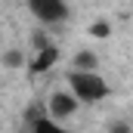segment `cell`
Wrapping results in <instances>:
<instances>
[{
  "mask_svg": "<svg viewBox=\"0 0 133 133\" xmlns=\"http://www.w3.org/2000/svg\"><path fill=\"white\" fill-rule=\"evenodd\" d=\"M68 87H71L74 102H99L108 93V84L96 71H71L68 74Z\"/></svg>",
  "mask_w": 133,
  "mask_h": 133,
  "instance_id": "obj_1",
  "label": "cell"
},
{
  "mask_svg": "<svg viewBox=\"0 0 133 133\" xmlns=\"http://www.w3.org/2000/svg\"><path fill=\"white\" fill-rule=\"evenodd\" d=\"M28 9H31L43 25H56V22H65L68 19V6L62 0H31Z\"/></svg>",
  "mask_w": 133,
  "mask_h": 133,
  "instance_id": "obj_2",
  "label": "cell"
},
{
  "mask_svg": "<svg viewBox=\"0 0 133 133\" xmlns=\"http://www.w3.org/2000/svg\"><path fill=\"white\" fill-rule=\"evenodd\" d=\"M77 108V102L71 93H53L50 102H46V111H50V121H62V118H71Z\"/></svg>",
  "mask_w": 133,
  "mask_h": 133,
  "instance_id": "obj_3",
  "label": "cell"
},
{
  "mask_svg": "<svg viewBox=\"0 0 133 133\" xmlns=\"http://www.w3.org/2000/svg\"><path fill=\"white\" fill-rule=\"evenodd\" d=\"M56 59H59V50H56L53 43H46V46L34 50V59H31V71H34V74H43V71H50V68L56 65Z\"/></svg>",
  "mask_w": 133,
  "mask_h": 133,
  "instance_id": "obj_4",
  "label": "cell"
},
{
  "mask_svg": "<svg viewBox=\"0 0 133 133\" xmlns=\"http://www.w3.org/2000/svg\"><path fill=\"white\" fill-rule=\"evenodd\" d=\"M31 133H68L62 124H56V121H50V118H34L31 124Z\"/></svg>",
  "mask_w": 133,
  "mask_h": 133,
  "instance_id": "obj_5",
  "label": "cell"
},
{
  "mask_svg": "<svg viewBox=\"0 0 133 133\" xmlns=\"http://www.w3.org/2000/svg\"><path fill=\"white\" fill-rule=\"evenodd\" d=\"M74 71H96V56H93L90 50L77 53V56H74Z\"/></svg>",
  "mask_w": 133,
  "mask_h": 133,
  "instance_id": "obj_6",
  "label": "cell"
},
{
  "mask_svg": "<svg viewBox=\"0 0 133 133\" xmlns=\"http://www.w3.org/2000/svg\"><path fill=\"white\" fill-rule=\"evenodd\" d=\"M90 34H93V37H108V34H111V25H108V22H93Z\"/></svg>",
  "mask_w": 133,
  "mask_h": 133,
  "instance_id": "obj_7",
  "label": "cell"
},
{
  "mask_svg": "<svg viewBox=\"0 0 133 133\" xmlns=\"http://www.w3.org/2000/svg\"><path fill=\"white\" fill-rule=\"evenodd\" d=\"M3 65L19 68V65H22V53H16V50H12V53H6V56H3Z\"/></svg>",
  "mask_w": 133,
  "mask_h": 133,
  "instance_id": "obj_8",
  "label": "cell"
},
{
  "mask_svg": "<svg viewBox=\"0 0 133 133\" xmlns=\"http://www.w3.org/2000/svg\"><path fill=\"white\" fill-rule=\"evenodd\" d=\"M108 133H130V124L118 121V124H111V130H108Z\"/></svg>",
  "mask_w": 133,
  "mask_h": 133,
  "instance_id": "obj_9",
  "label": "cell"
}]
</instances>
